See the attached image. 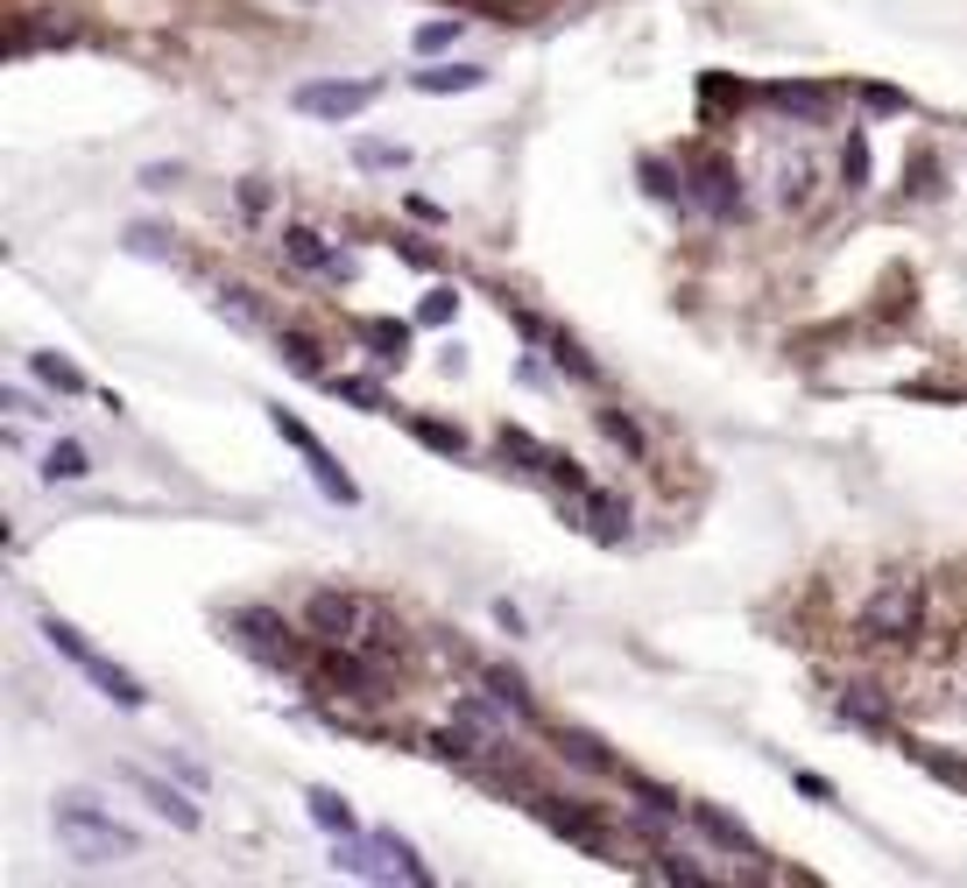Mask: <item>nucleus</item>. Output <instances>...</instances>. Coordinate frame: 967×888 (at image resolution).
Here are the masks:
<instances>
[{
	"instance_id": "obj_1",
	"label": "nucleus",
	"mask_w": 967,
	"mask_h": 888,
	"mask_svg": "<svg viewBox=\"0 0 967 888\" xmlns=\"http://www.w3.org/2000/svg\"><path fill=\"white\" fill-rule=\"evenodd\" d=\"M57 839H64L71 861H85V867H107L113 853H135V832H128L99 796H85V790L57 796Z\"/></svg>"
},
{
	"instance_id": "obj_2",
	"label": "nucleus",
	"mask_w": 967,
	"mask_h": 888,
	"mask_svg": "<svg viewBox=\"0 0 967 888\" xmlns=\"http://www.w3.org/2000/svg\"><path fill=\"white\" fill-rule=\"evenodd\" d=\"M43 642H50L57 656H71V664H78L85 677H93V684L107 691L113 705H128V713H142V705H148V691H142V684H135V677H128L121 664H107V656H99V649H93V642H85L71 621H57V613H50V621H43Z\"/></svg>"
},
{
	"instance_id": "obj_3",
	"label": "nucleus",
	"mask_w": 967,
	"mask_h": 888,
	"mask_svg": "<svg viewBox=\"0 0 967 888\" xmlns=\"http://www.w3.org/2000/svg\"><path fill=\"white\" fill-rule=\"evenodd\" d=\"M304 621H311V635H325V642H375V649H389L382 607H367V599H353V593H311Z\"/></svg>"
},
{
	"instance_id": "obj_4",
	"label": "nucleus",
	"mask_w": 967,
	"mask_h": 888,
	"mask_svg": "<svg viewBox=\"0 0 967 888\" xmlns=\"http://www.w3.org/2000/svg\"><path fill=\"white\" fill-rule=\"evenodd\" d=\"M926 628V593L918 579H883L875 599L861 607V642H911Z\"/></svg>"
},
{
	"instance_id": "obj_5",
	"label": "nucleus",
	"mask_w": 967,
	"mask_h": 888,
	"mask_svg": "<svg viewBox=\"0 0 967 888\" xmlns=\"http://www.w3.org/2000/svg\"><path fill=\"white\" fill-rule=\"evenodd\" d=\"M375 99H382V78H311V85H297V93H290V107L339 127V120L367 113Z\"/></svg>"
},
{
	"instance_id": "obj_6",
	"label": "nucleus",
	"mask_w": 967,
	"mask_h": 888,
	"mask_svg": "<svg viewBox=\"0 0 967 888\" xmlns=\"http://www.w3.org/2000/svg\"><path fill=\"white\" fill-rule=\"evenodd\" d=\"M269 424L282 430V445H297V451H304V465H311V479H318V494H325V501H339V508H353V501H361L353 473H347V465H339V459H333V451H325L318 438H311V430L297 424L290 410H269Z\"/></svg>"
},
{
	"instance_id": "obj_7",
	"label": "nucleus",
	"mask_w": 967,
	"mask_h": 888,
	"mask_svg": "<svg viewBox=\"0 0 967 888\" xmlns=\"http://www.w3.org/2000/svg\"><path fill=\"white\" fill-rule=\"evenodd\" d=\"M282 254H290L297 268H311V276H339V282L353 276V254L325 247V240L311 233V226H282Z\"/></svg>"
},
{
	"instance_id": "obj_8",
	"label": "nucleus",
	"mask_w": 967,
	"mask_h": 888,
	"mask_svg": "<svg viewBox=\"0 0 967 888\" xmlns=\"http://www.w3.org/2000/svg\"><path fill=\"white\" fill-rule=\"evenodd\" d=\"M692 198L706 205L713 219H735V212H741V177L727 170L721 156H713V162H699V170H692Z\"/></svg>"
},
{
	"instance_id": "obj_9",
	"label": "nucleus",
	"mask_w": 967,
	"mask_h": 888,
	"mask_svg": "<svg viewBox=\"0 0 967 888\" xmlns=\"http://www.w3.org/2000/svg\"><path fill=\"white\" fill-rule=\"evenodd\" d=\"M128 782H135V790H142L148 804H156L162 818L177 825V832H198V804H191V796H177V790H170V782H162V776H148V769H128Z\"/></svg>"
},
{
	"instance_id": "obj_10",
	"label": "nucleus",
	"mask_w": 967,
	"mask_h": 888,
	"mask_svg": "<svg viewBox=\"0 0 967 888\" xmlns=\"http://www.w3.org/2000/svg\"><path fill=\"white\" fill-rule=\"evenodd\" d=\"M770 99H777L784 113L812 120V127H820V120H826V107H833V99H826V85H806V78H777V85H770Z\"/></svg>"
},
{
	"instance_id": "obj_11",
	"label": "nucleus",
	"mask_w": 967,
	"mask_h": 888,
	"mask_svg": "<svg viewBox=\"0 0 967 888\" xmlns=\"http://www.w3.org/2000/svg\"><path fill=\"white\" fill-rule=\"evenodd\" d=\"M304 804H311V825H318V832H333V839H353V832H361V818H353V804H347L339 790H311Z\"/></svg>"
},
{
	"instance_id": "obj_12",
	"label": "nucleus",
	"mask_w": 967,
	"mask_h": 888,
	"mask_svg": "<svg viewBox=\"0 0 967 888\" xmlns=\"http://www.w3.org/2000/svg\"><path fill=\"white\" fill-rule=\"evenodd\" d=\"M361 339H367V353H375L382 367H403L410 360V325H396V318H367Z\"/></svg>"
},
{
	"instance_id": "obj_13",
	"label": "nucleus",
	"mask_w": 967,
	"mask_h": 888,
	"mask_svg": "<svg viewBox=\"0 0 967 888\" xmlns=\"http://www.w3.org/2000/svg\"><path fill=\"white\" fill-rule=\"evenodd\" d=\"M233 628H241L247 642H255L262 656H290V628L276 621V613H262V607H247V613H233Z\"/></svg>"
},
{
	"instance_id": "obj_14",
	"label": "nucleus",
	"mask_w": 967,
	"mask_h": 888,
	"mask_svg": "<svg viewBox=\"0 0 967 888\" xmlns=\"http://www.w3.org/2000/svg\"><path fill=\"white\" fill-rule=\"evenodd\" d=\"M544 804V818H552V832H565L572 847H587V853H607V832L593 818H579V811H565V804H552V796H537Z\"/></svg>"
},
{
	"instance_id": "obj_15",
	"label": "nucleus",
	"mask_w": 967,
	"mask_h": 888,
	"mask_svg": "<svg viewBox=\"0 0 967 888\" xmlns=\"http://www.w3.org/2000/svg\"><path fill=\"white\" fill-rule=\"evenodd\" d=\"M692 825H699V832H706L721 853H756V839L741 832V825L727 818V811H713V804H692Z\"/></svg>"
},
{
	"instance_id": "obj_16",
	"label": "nucleus",
	"mask_w": 967,
	"mask_h": 888,
	"mask_svg": "<svg viewBox=\"0 0 967 888\" xmlns=\"http://www.w3.org/2000/svg\"><path fill=\"white\" fill-rule=\"evenodd\" d=\"M416 93H481L487 85V71L481 64H438V71H416Z\"/></svg>"
},
{
	"instance_id": "obj_17",
	"label": "nucleus",
	"mask_w": 967,
	"mask_h": 888,
	"mask_svg": "<svg viewBox=\"0 0 967 888\" xmlns=\"http://www.w3.org/2000/svg\"><path fill=\"white\" fill-rule=\"evenodd\" d=\"M841 719H855V727H890V698L875 684H847L841 691Z\"/></svg>"
},
{
	"instance_id": "obj_18",
	"label": "nucleus",
	"mask_w": 967,
	"mask_h": 888,
	"mask_svg": "<svg viewBox=\"0 0 967 888\" xmlns=\"http://www.w3.org/2000/svg\"><path fill=\"white\" fill-rule=\"evenodd\" d=\"M516 325H523V332H530V339H537V318H516ZM544 345H552V360H558V367H565V374H572V381H601V367H593V360H587V353H579V345H572V339H544Z\"/></svg>"
},
{
	"instance_id": "obj_19",
	"label": "nucleus",
	"mask_w": 967,
	"mask_h": 888,
	"mask_svg": "<svg viewBox=\"0 0 967 888\" xmlns=\"http://www.w3.org/2000/svg\"><path fill=\"white\" fill-rule=\"evenodd\" d=\"M501 459H523V473H552V459H558V451H544L537 438H523V430H509V424H501Z\"/></svg>"
},
{
	"instance_id": "obj_20",
	"label": "nucleus",
	"mask_w": 967,
	"mask_h": 888,
	"mask_svg": "<svg viewBox=\"0 0 967 888\" xmlns=\"http://www.w3.org/2000/svg\"><path fill=\"white\" fill-rule=\"evenodd\" d=\"M36 381L57 388V396H85V374L71 367V360H57V353H36Z\"/></svg>"
},
{
	"instance_id": "obj_21",
	"label": "nucleus",
	"mask_w": 967,
	"mask_h": 888,
	"mask_svg": "<svg viewBox=\"0 0 967 888\" xmlns=\"http://www.w3.org/2000/svg\"><path fill=\"white\" fill-rule=\"evenodd\" d=\"M43 473H50V479H85V473H93V459H85V445L57 438V445H50V459H43Z\"/></svg>"
},
{
	"instance_id": "obj_22",
	"label": "nucleus",
	"mask_w": 967,
	"mask_h": 888,
	"mask_svg": "<svg viewBox=\"0 0 967 888\" xmlns=\"http://www.w3.org/2000/svg\"><path fill=\"white\" fill-rule=\"evenodd\" d=\"M410 430H416V445H431L438 459H467V438H459L452 424H431V416H416Z\"/></svg>"
},
{
	"instance_id": "obj_23",
	"label": "nucleus",
	"mask_w": 967,
	"mask_h": 888,
	"mask_svg": "<svg viewBox=\"0 0 967 888\" xmlns=\"http://www.w3.org/2000/svg\"><path fill=\"white\" fill-rule=\"evenodd\" d=\"M487 698H501V705H509V719H530V691H523V677L487 670Z\"/></svg>"
},
{
	"instance_id": "obj_24",
	"label": "nucleus",
	"mask_w": 967,
	"mask_h": 888,
	"mask_svg": "<svg viewBox=\"0 0 967 888\" xmlns=\"http://www.w3.org/2000/svg\"><path fill=\"white\" fill-rule=\"evenodd\" d=\"M587 508H593V530H601V536H621V530H629V508H621L615 494H593V487H587Z\"/></svg>"
},
{
	"instance_id": "obj_25",
	"label": "nucleus",
	"mask_w": 967,
	"mask_h": 888,
	"mask_svg": "<svg viewBox=\"0 0 967 888\" xmlns=\"http://www.w3.org/2000/svg\"><path fill=\"white\" fill-rule=\"evenodd\" d=\"M558 747H565V755H572V762H579V769H601V776H607V769H615V762H607V755H601V741H593V733H558Z\"/></svg>"
},
{
	"instance_id": "obj_26",
	"label": "nucleus",
	"mask_w": 967,
	"mask_h": 888,
	"mask_svg": "<svg viewBox=\"0 0 967 888\" xmlns=\"http://www.w3.org/2000/svg\"><path fill=\"white\" fill-rule=\"evenodd\" d=\"M841 177H847V191H861V184H869V142H861V134H847V156H841Z\"/></svg>"
},
{
	"instance_id": "obj_27",
	"label": "nucleus",
	"mask_w": 967,
	"mask_h": 888,
	"mask_svg": "<svg viewBox=\"0 0 967 888\" xmlns=\"http://www.w3.org/2000/svg\"><path fill=\"white\" fill-rule=\"evenodd\" d=\"M219 311H227V318H241V325H262L255 290H241V282H233V290H219Z\"/></svg>"
},
{
	"instance_id": "obj_28",
	"label": "nucleus",
	"mask_w": 967,
	"mask_h": 888,
	"mask_svg": "<svg viewBox=\"0 0 967 888\" xmlns=\"http://www.w3.org/2000/svg\"><path fill=\"white\" fill-rule=\"evenodd\" d=\"M452 36H459V14H452V22H424V28H416V50L438 57V50H452Z\"/></svg>"
},
{
	"instance_id": "obj_29",
	"label": "nucleus",
	"mask_w": 967,
	"mask_h": 888,
	"mask_svg": "<svg viewBox=\"0 0 967 888\" xmlns=\"http://www.w3.org/2000/svg\"><path fill=\"white\" fill-rule=\"evenodd\" d=\"M452 311H459V296H452V290H431L424 304H416V325H452Z\"/></svg>"
},
{
	"instance_id": "obj_30",
	"label": "nucleus",
	"mask_w": 967,
	"mask_h": 888,
	"mask_svg": "<svg viewBox=\"0 0 967 888\" xmlns=\"http://www.w3.org/2000/svg\"><path fill=\"white\" fill-rule=\"evenodd\" d=\"M282 360H290L297 374H318V345H311L304 332H282Z\"/></svg>"
},
{
	"instance_id": "obj_31",
	"label": "nucleus",
	"mask_w": 967,
	"mask_h": 888,
	"mask_svg": "<svg viewBox=\"0 0 967 888\" xmlns=\"http://www.w3.org/2000/svg\"><path fill=\"white\" fill-rule=\"evenodd\" d=\"M601 430H607V438H615L621 451H643V430H636V424H629V416H621V410H601Z\"/></svg>"
},
{
	"instance_id": "obj_32",
	"label": "nucleus",
	"mask_w": 967,
	"mask_h": 888,
	"mask_svg": "<svg viewBox=\"0 0 967 888\" xmlns=\"http://www.w3.org/2000/svg\"><path fill=\"white\" fill-rule=\"evenodd\" d=\"M777 198H784V205H806V198H812V170H806V162H791V170H784Z\"/></svg>"
},
{
	"instance_id": "obj_33",
	"label": "nucleus",
	"mask_w": 967,
	"mask_h": 888,
	"mask_svg": "<svg viewBox=\"0 0 967 888\" xmlns=\"http://www.w3.org/2000/svg\"><path fill=\"white\" fill-rule=\"evenodd\" d=\"M325 388H333V396H347V402H361V410H382L375 381H339V374H333V381H325Z\"/></svg>"
},
{
	"instance_id": "obj_34",
	"label": "nucleus",
	"mask_w": 967,
	"mask_h": 888,
	"mask_svg": "<svg viewBox=\"0 0 967 888\" xmlns=\"http://www.w3.org/2000/svg\"><path fill=\"white\" fill-rule=\"evenodd\" d=\"M361 162H367V170H389V162H403V148H389V142H361Z\"/></svg>"
},
{
	"instance_id": "obj_35",
	"label": "nucleus",
	"mask_w": 967,
	"mask_h": 888,
	"mask_svg": "<svg viewBox=\"0 0 967 888\" xmlns=\"http://www.w3.org/2000/svg\"><path fill=\"white\" fill-rule=\"evenodd\" d=\"M861 99H869L875 113H904V93H890V85H861Z\"/></svg>"
},
{
	"instance_id": "obj_36",
	"label": "nucleus",
	"mask_w": 967,
	"mask_h": 888,
	"mask_svg": "<svg viewBox=\"0 0 967 888\" xmlns=\"http://www.w3.org/2000/svg\"><path fill=\"white\" fill-rule=\"evenodd\" d=\"M128 247H135V254H170V240H162L156 226H135V233H128Z\"/></svg>"
},
{
	"instance_id": "obj_37",
	"label": "nucleus",
	"mask_w": 967,
	"mask_h": 888,
	"mask_svg": "<svg viewBox=\"0 0 967 888\" xmlns=\"http://www.w3.org/2000/svg\"><path fill=\"white\" fill-rule=\"evenodd\" d=\"M241 205H247V212H262V205H269V184H262V177H247V184H241Z\"/></svg>"
},
{
	"instance_id": "obj_38",
	"label": "nucleus",
	"mask_w": 967,
	"mask_h": 888,
	"mask_svg": "<svg viewBox=\"0 0 967 888\" xmlns=\"http://www.w3.org/2000/svg\"><path fill=\"white\" fill-rule=\"evenodd\" d=\"M643 177H650V191H657V198H678V184H672V177L657 170V162H643Z\"/></svg>"
}]
</instances>
